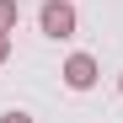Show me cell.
I'll return each mask as SVG.
<instances>
[{
    "label": "cell",
    "instance_id": "6",
    "mask_svg": "<svg viewBox=\"0 0 123 123\" xmlns=\"http://www.w3.org/2000/svg\"><path fill=\"white\" fill-rule=\"evenodd\" d=\"M118 91H123V80H118Z\"/></svg>",
    "mask_w": 123,
    "mask_h": 123
},
{
    "label": "cell",
    "instance_id": "3",
    "mask_svg": "<svg viewBox=\"0 0 123 123\" xmlns=\"http://www.w3.org/2000/svg\"><path fill=\"white\" fill-rule=\"evenodd\" d=\"M16 16H22V6H16V0H0V32H11Z\"/></svg>",
    "mask_w": 123,
    "mask_h": 123
},
{
    "label": "cell",
    "instance_id": "1",
    "mask_svg": "<svg viewBox=\"0 0 123 123\" xmlns=\"http://www.w3.org/2000/svg\"><path fill=\"white\" fill-rule=\"evenodd\" d=\"M75 6L70 0H43V11H37V27H43V37H54V43H64V37H75Z\"/></svg>",
    "mask_w": 123,
    "mask_h": 123
},
{
    "label": "cell",
    "instance_id": "4",
    "mask_svg": "<svg viewBox=\"0 0 123 123\" xmlns=\"http://www.w3.org/2000/svg\"><path fill=\"white\" fill-rule=\"evenodd\" d=\"M11 59V32H0V64Z\"/></svg>",
    "mask_w": 123,
    "mask_h": 123
},
{
    "label": "cell",
    "instance_id": "2",
    "mask_svg": "<svg viewBox=\"0 0 123 123\" xmlns=\"http://www.w3.org/2000/svg\"><path fill=\"white\" fill-rule=\"evenodd\" d=\"M59 75H64V86H70V91H91L102 70H96V59H91V54H70Z\"/></svg>",
    "mask_w": 123,
    "mask_h": 123
},
{
    "label": "cell",
    "instance_id": "5",
    "mask_svg": "<svg viewBox=\"0 0 123 123\" xmlns=\"http://www.w3.org/2000/svg\"><path fill=\"white\" fill-rule=\"evenodd\" d=\"M0 123H32L27 112H6V118H0Z\"/></svg>",
    "mask_w": 123,
    "mask_h": 123
}]
</instances>
